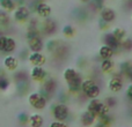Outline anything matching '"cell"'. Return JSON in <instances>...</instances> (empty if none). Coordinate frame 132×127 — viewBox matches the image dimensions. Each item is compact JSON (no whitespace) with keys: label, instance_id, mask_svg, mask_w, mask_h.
I'll use <instances>...</instances> for the list:
<instances>
[{"label":"cell","instance_id":"f35d334b","mask_svg":"<svg viewBox=\"0 0 132 127\" xmlns=\"http://www.w3.org/2000/svg\"><path fill=\"white\" fill-rule=\"evenodd\" d=\"M4 75H6V70H5L2 67H0V77L4 76Z\"/></svg>","mask_w":132,"mask_h":127},{"label":"cell","instance_id":"9a60e30c","mask_svg":"<svg viewBox=\"0 0 132 127\" xmlns=\"http://www.w3.org/2000/svg\"><path fill=\"white\" fill-rule=\"evenodd\" d=\"M63 77H64L66 84H68V83H72V82L81 79V75H80V73L78 72L77 68L66 67L64 69V72H63Z\"/></svg>","mask_w":132,"mask_h":127},{"label":"cell","instance_id":"4316f807","mask_svg":"<svg viewBox=\"0 0 132 127\" xmlns=\"http://www.w3.org/2000/svg\"><path fill=\"white\" fill-rule=\"evenodd\" d=\"M13 77H14V80L16 81V83H19V82H26V81H28V79H29V75H28L27 73L24 72V70H16V72H14Z\"/></svg>","mask_w":132,"mask_h":127},{"label":"cell","instance_id":"3957f363","mask_svg":"<svg viewBox=\"0 0 132 127\" xmlns=\"http://www.w3.org/2000/svg\"><path fill=\"white\" fill-rule=\"evenodd\" d=\"M51 114H52L53 119L56 121H63L66 123L68 118H70V107L67 104L64 103H53L52 107L50 106Z\"/></svg>","mask_w":132,"mask_h":127},{"label":"cell","instance_id":"d6986e66","mask_svg":"<svg viewBox=\"0 0 132 127\" xmlns=\"http://www.w3.org/2000/svg\"><path fill=\"white\" fill-rule=\"evenodd\" d=\"M28 125L30 127H43L44 125V118L41 113L35 112V113L29 114V119H28Z\"/></svg>","mask_w":132,"mask_h":127},{"label":"cell","instance_id":"603a6c76","mask_svg":"<svg viewBox=\"0 0 132 127\" xmlns=\"http://www.w3.org/2000/svg\"><path fill=\"white\" fill-rule=\"evenodd\" d=\"M111 34H112V36H114L115 38L119 42V43H122V42H123L124 39L128 37V35H126V30L123 29V28H121V27L114 28V29H112V31H111Z\"/></svg>","mask_w":132,"mask_h":127},{"label":"cell","instance_id":"2e32d148","mask_svg":"<svg viewBox=\"0 0 132 127\" xmlns=\"http://www.w3.org/2000/svg\"><path fill=\"white\" fill-rule=\"evenodd\" d=\"M100 19L105 23H112L116 20V12L110 7H103L100 11Z\"/></svg>","mask_w":132,"mask_h":127},{"label":"cell","instance_id":"d6a6232c","mask_svg":"<svg viewBox=\"0 0 132 127\" xmlns=\"http://www.w3.org/2000/svg\"><path fill=\"white\" fill-rule=\"evenodd\" d=\"M121 49L122 50H125V51H132V38L126 37L121 43Z\"/></svg>","mask_w":132,"mask_h":127},{"label":"cell","instance_id":"ba28073f","mask_svg":"<svg viewBox=\"0 0 132 127\" xmlns=\"http://www.w3.org/2000/svg\"><path fill=\"white\" fill-rule=\"evenodd\" d=\"M13 19L18 23H26L30 19V8L27 6H19L14 9Z\"/></svg>","mask_w":132,"mask_h":127},{"label":"cell","instance_id":"7402d4cb","mask_svg":"<svg viewBox=\"0 0 132 127\" xmlns=\"http://www.w3.org/2000/svg\"><path fill=\"white\" fill-rule=\"evenodd\" d=\"M11 23H12V17L9 15V13H7L6 11L0 8V30L9 28Z\"/></svg>","mask_w":132,"mask_h":127},{"label":"cell","instance_id":"cb8c5ba5","mask_svg":"<svg viewBox=\"0 0 132 127\" xmlns=\"http://www.w3.org/2000/svg\"><path fill=\"white\" fill-rule=\"evenodd\" d=\"M0 8L6 11L7 13H11V12H14L16 6L13 0H0Z\"/></svg>","mask_w":132,"mask_h":127},{"label":"cell","instance_id":"52a82bcc","mask_svg":"<svg viewBox=\"0 0 132 127\" xmlns=\"http://www.w3.org/2000/svg\"><path fill=\"white\" fill-rule=\"evenodd\" d=\"M39 32L43 36H52L57 31V22L53 19L48 17L39 22Z\"/></svg>","mask_w":132,"mask_h":127},{"label":"cell","instance_id":"e575fe53","mask_svg":"<svg viewBox=\"0 0 132 127\" xmlns=\"http://www.w3.org/2000/svg\"><path fill=\"white\" fill-rule=\"evenodd\" d=\"M49 127H70V126H68L66 123H63V121H56V120H53L52 123L49 125Z\"/></svg>","mask_w":132,"mask_h":127},{"label":"cell","instance_id":"5bb4252c","mask_svg":"<svg viewBox=\"0 0 132 127\" xmlns=\"http://www.w3.org/2000/svg\"><path fill=\"white\" fill-rule=\"evenodd\" d=\"M102 42H103V44H104V45L109 46V48L112 49L115 52L121 50V43H119V42L117 41L114 36H112L111 31H105L104 34H103Z\"/></svg>","mask_w":132,"mask_h":127},{"label":"cell","instance_id":"f1b7e54d","mask_svg":"<svg viewBox=\"0 0 132 127\" xmlns=\"http://www.w3.org/2000/svg\"><path fill=\"white\" fill-rule=\"evenodd\" d=\"M28 119H29V114L27 112H20L16 117V120L18 123L21 125V127H24L28 124Z\"/></svg>","mask_w":132,"mask_h":127},{"label":"cell","instance_id":"ab89813d","mask_svg":"<svg viewBox=\"0 0 132 127\" xmlns=\"http://www.w3.org/2000/svg\"><path fill=\"white\" fill-rule=\"evenodd\" d=\"M80 1H82V2H89L90 0H80Z\"/></svg>","mask_w":132,"mask_h":127},{"label":"cell","instance_id":"8fae6325","mask_svg":"<svg viewBox=\"0 0 132 127\" xmlns=\"http://www.w3.org/2000/svg\"><path fill=\"white\" fill-rule=\"evenodd\" d=\"M27 49L29 52H42L44 49V42L41 35L27 39Z\"/></svg>","mask_w":132,"mask_h":127},{"label":"cell","instance_id":"5b68a950","mask_svg":"<svg viewBox=\"0 0 132 127\" xmlns=\"http://www.w3.org/2000/svg\"><path fill=\"white\" fill-rule=\"evenodd\" d=\"M58 89V82L55 77H46L44 80L43 83H41V88H39V93L46 98V99H50V97H52L53 94L57 91Z\"/></svg>","mask_w":132,"mask_h":127},{"label":"cell","instance_id":"ffe728a7","mask_svg":"<svg viewBox=\"0 0 132 127\" xmlns=\"http://www.w3.org/2000/svg\"><path fill=\"white\" fill-rule=\"evenodd\" d=\"M115 51L112 49H110L107 45H101L98 49V57L101 58V60H107V59H112V57L115 56Z\"/></svg>","mask_w":132,"mask_h":127},{"label":"cell","instance_id":"6da1fadb","mask_svg":"<svg viewBox=\"0 0 132 127\" xmlns=\"http://www.w3.org/2000/svg\"><path fill=\"white\" fill-rule=\"evenodd\" d=\"M86 110L88 112H90L96 119L101 118L103 116H107L110 113V109L105 105V103L103 102L100 98H93L89 99L87 103V107Z\"/></svg>","mask_w":132,"mask_h":127},{"label":"cell","instance_id":"1f68e13d","mask_svg":"<svg viewBox=\"0 0 132 127\" xmlns=\"http://www.w3.org/2000/svg\"><path fill=\"white\" fill-rule=\"evenodd\" d=\"M16 89H18V93L20 94V95H24L28 91V89H29V83H28V81L16 83Z\"/></svg>","mask_w":132,"mask_h":127},{"label":"cell","instance_id":"8d00e7d4","mask_svg":"<svg viewBox=\"0 0 132 127\" xmlns=\"http://www.w3.org/2000/svg\"><path fill=\"white\" fill-rule=\"evenodd\" d=\"M98 23H100V29H102V30L108 29V27H109V24H108V23H105L104 21H102L101 19L98 20Z\"/></svg>","mask_w":132,"mask_h":127},{"label":"cell","instance_id":"d590c367","mask_svg":"<svg viewBox=\"0 0 132 127\" xmlns=\"http://www.w3.org/2000/svg\"><path fill=\"white\" fill-rule=\"evenodd\" d=\"M125 96L130 102H132V83H130L128 87H126V90H125Z\"/></svg>","mask_w":132,"mask_h":127},{"label":"cell","instance_id":"44dd1931","mask_svg":"<svg viewBox=\"0 0 132 127\" xmlns=\"http://www.w3.org/2000/svg\"><path fill=\"white\" fill-rule=\"evenodd\" d=\"M115 62L112 59H107V60H101L100 62V70L104 74H111L115 69Z\"/></svg>","mask_w":132,"mask_h":127},{"label":"cell","instance_id":"836d02e7","mask_svg":"<svg viewBox=\"0 0 132 127\" xmlns=\"http://www.w3.org/2000/svg\"><path fill=\"white\" fill-rule=\"evenodd\" d=\"M103 102L105 103V105H107L109 109H114V107L117 105V99L115 97H112V96H108V97H105Z\"/></svg>","mask_w":132,"mask_h":127},{"label":"cell","instance_id":"b9f144b4","mask_svg":"<svg viewBox=\"0 0 132 127\" xmlns=\"http://www.w3.org/2000/svg\"><path fill=\"white\" fill-rule=\"evenodd\" d=\"M24 127H26V126H24Z\"/></svg>","mask_w":132,"mask_h":127},{"label":"cell","instance_id":"ac0fdd59","mask_svg":"<svg viewBox=\"0 0 132 127\" xmlns=\"http://www.w3.org/2000/svg\"><path fill=\"white\" fill-rule=\"evenodd\" d=\"M16 48H18V43H16V39L12 36H8L7 35V41H6V45H5L4 52L2 55L8 56V55H13L16 51Z\"/></svg>","mask_w":132,"mask_h":127},{"label":"cell","instance_id":"4dcf8cb0","mask_svg":"<svg viewBox=\"0 0 132 127\" xmlns=\"http://www.w3.org/2000/svg\"><path fill=\"white\" fill-rule=\"evenodd\" d=\"M9 86H11V79L7 75H4V76L0 77V90L1 91L7 90Z\"/></svg>","mask_w":132,"mask_h":127},{"label":"cell","instance_id":"7c38bea8","mask_svg":"<svg viewBox=\"0 0 132 127\" xmlns=\"http://www.w3.org/2000/svg\"><path fill=\"white\" fill-rule=\"evenodd\" d=\"M27 60L31 67H44L46 63V56L42 52H30Z\"/></svg>","mask_w":132,"mask_h":127},{"label":"cell","instance_id":"4fadbf2b","mask_svg":"<svg viewBox=\"0 0 132 127\" xmlns=\"http://www.w3.org/2000/svg\"><path fill=\"white\" fill-rule=\"evenodd\" d=\"M29 77L34 82L43 83L44 80L48 77V72L44 67H31L29 72Z\"/></svg>","mask_w":132,"mask_h":127},{"label":"cell","instance_id":"8992f818","mask_svg":"<svg viewBox=\"0 0 132 127\" xmlns=\"http://www.w3.org/2000/svg\"><path fill=\"white\" fill-rule=\"evenodd\" d=\"M110 75H111V77H110L109 81H108V89L114 94L121 93L124 87V81H123L124 76L118 70H117V72H112Z\"/></svg>","mask_w":132,"mask_h":127},{"label":"cell","instance_id":"d4e9b609","mask_svg":"<svg viewBox=\"0 0 132 127\" xmlns=\"http://www.w3.org/2000/svg\"><path fill=\"white\" fill-rule=\"evenodd\" d=\"M59 44H60V41H58V39H56V38H51V39H49L46 43H44V48L46 49L48 52L53 53Z\"/></svg>","mask_w":132,"mask_h":127},{"label":"cell","instance_id":"83f0119b","mask_svg":"<svg viewBox=\"0 0 132 127\" xmlns=\"http://www.w3.org/2000/svg\"><path fill=\"white\" fill-rule=\"evenodd\" d=\"M131 63H132V62L129 61V60H124V61H122V62L118 65V72L121 73V74L123 75L124 77H125L126 73H128L129 69H130Z\"/></svg>","mask_w":132,"mask_h":127},{"label":"cell","instance_id":"30bf717a","mask_svg":"<svg viewBox=\"0 0 132 127\" xmlns=\"http://www.w3.org/2000/svg\"><path fill=\"white\" fill-rule=\"evenodd\" d=\"M32 11L42 19H48L51 15V7L48 4H45V2L38 1V0H35Z\"/></svg>","mask_w":132,"mask_h":127},{"label":"cell","instance_id":"74e56055","mask_svg":"<svg viewBox=\"0 0 132 127\" xmlns=\"http://www.w3.org/2000/svg\"><path fill=\"white\" fill-rule=\"evenodd\" d=\"M125 77L129 80V81H131V83H132V63H131V67H130V69H129V72L126 73Z\"/></svg>","mask_w":132,"mask_h":127},{"label":"cell","instance_id":"e0dca14e","mask_svg":"<svg viewBox=\"0 0 132 127\" xmlns=\"http://www.w3.org/2000/svg\"><path fill=\"white\" fill-rule=\"evenodd\" d=\"M79 120H80V124H81L82 126L89 127V126H92V125L95 124L96 118L90 113V112H88L87 110H85V111H82L81 113H80Z\"/></svg>","mask_w":132,"mask_h":127},{"label":"cell","instance_id":"60d3db41","mask_svg":"<svg viewBox=\"0 0 132 127\" xmlns=\"http://www.w3.org/2000/svg\"><path fill=\"white\" fill-rule=\"evenodd\" d=\"M131 20H132V14H131Z\"/></svg>","mask_w":132,"mask_h":127},{"label":"cell","instance_id":"7a4b0ae2","mask_svg":"<svg viewBox=\"0 0 132 127\" xmlns=\"http://www.w3.org/2000/svg\"><path fill=\"white\" fill-rule=\"evenodd\" d=\"M81 93L85 95V97L89 99L98 98V96L101 95V87L96 83L95 80L85 79L81 83Z\"/></svg>","mask_w":132,"mask_h":127},{"label":"cell","instance_id":"484cf974","mask_svg":"<svg viewBox=\"0 0 132 127\" xmlns=\"http://www.w3.org/2000/svg\"><path fill=\"white\" fill-rule=\"evenodd\" d=\"M62 34L64 37H66V38H72V37L75 36V29L72 24H66L63 27Z\"/></svg>","mask_w":132,"mask_h":127},{"label":"cell","instance_id":"f546056e","mask_svg":"<svg viewBox=\"0 0 132 127\" xmlns=\"http://www.w3.org/2000/svg\"><path fill=\"white\" fill-rule=\"evenodd\" d=\"M89 5H90V8L93 11L97 12V11H101L104 7V0H90Z\"/></svg>","mask_w":132,"mask_h":127},{"label":"cell","instance_id":"277c9868","mask_svg":"<svg viewBox=\"0 0 132 127\" xmlns=\"http://www.w3.org/2000/svg\"><path fill=\"white\" fill-rule=\"evenodd\" d=\"M28 104L36 111H42L46 107L49 101L42 95L39 91H31L28 95Z\"/></svg>","mask_w":132,"mask_h":127},{"label":"cell","instance_id":"9c48e42d","mask_svg":"<svg viewBox=\"0 0 132 127\" xmlns=\"http://www.w3.org/2000/svg\"><path fill=\"white\" fill-rule=\"evenodd\" d=\"M19 66H20V60H19V58L16 56L14 55L5 56L4 60H2V68L6 72H9V73L16 72Z\"/></svg>","mask_w":132,"mask_h":127}]
</instances>
